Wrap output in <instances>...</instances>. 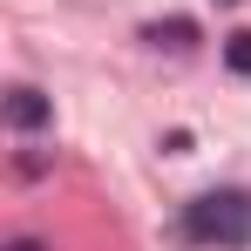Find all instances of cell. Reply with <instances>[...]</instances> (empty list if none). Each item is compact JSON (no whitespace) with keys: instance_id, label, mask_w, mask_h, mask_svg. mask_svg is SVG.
<instances>
[{"instance_id":"cell-2","label":"cell","mask_w":251,"mask_h":251,"mask_svg":"<svg viewBox=\"0 0 251 251\" xmlns=\"http://www.w3.org/2000/svg\"><path fill=\"white\" fill-rule=\"evenodd\" d=\"M54 123V102H48L41 88H7V129H21V136H34V129H48Z\"/></svg>"},{"instance_id":"cell-3","label":"cell","mask_w":251,"mask_h":251,"mask_svg":"<svg viewBox=\"0 0 251 251\" xmlns=\"http://www.w3.org/2000/svg\"><path fill=\"white\" fill-rule=\"evenodd\" d=\"M143 41H150V48H176V54H183V48H197V21H183V14H176V21H150Z\"/></svg>"},{"instance_id":"cell-6","label":"cell","mask_w":251,"mask_h":251,"mask_svg":"<svg viewBox=\"0 0 251 251\" xmlns=\"http://www.w3.org/2000/svg\"><path fill=\"white\" fill-rule=\"evenodd\" d=\"M217 7H238V0H217Z\"/></svg>"},{"instance_id":"cell-4","label":"cell","mask_w":251,"mask_h":251,"mask_svg":"<svg viewBox=\"0 0 251 251\" xmlns=\"http://www.w3.org/2000/svg\"><path fill=\"white\" fill-rule=\"evenodd\" d=\"M224 68L251 82V27H238V34H224Z\"/></svg>"},{"instance_id":"cell-5","label":"cell","mask_w":251,"mask_h":251,"mask_svg":"<svg viewBox=\"0 0 251 251\" xmlns=\"http://www.w3.org/2000/svg\"><path fill=\"white\" fill-rule=\"evenodd\" d=\"M7 251H48L41 238H7Z\"/></svg>"},{"instance_id":"cell-1","label":"cell","mask_w":251,"mask_h":251,"mask_svg":"<svg viewBox=\"0 0 251 251\" xmlns=\"http://www.w3.org/2000/svg\"><path fill=\"white\" fill-rule=\"evenodd\" d=\"M183 238L210 251H245L251 245V190H204L183 204Z\"/></svg>"}]
</instances>
